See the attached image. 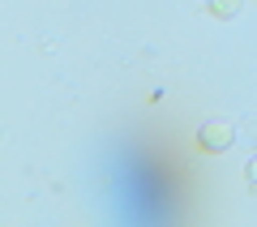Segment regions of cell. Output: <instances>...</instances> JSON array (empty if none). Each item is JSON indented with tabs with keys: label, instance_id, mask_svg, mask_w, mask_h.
I'll return each mask as SVG.
<instances>
[{
	"label": "cell",
	"instance_id": "cell-1",
	"mask_svg": "<svg viewBox=\"0 0 257 227\" xmlns=\"http://www.w3.org/2000/svg\"><path fill=\"white\" fill-rule=\"evenodd\" d=\"M231 137H236V133H231L227 120H210V125L202 129V146H206V150H227Z\"/></svg>",
	"mask_w": 257,
	"mask_h": 227
},
{
	"label": "cell",
	"instance_id": "cell-2",
	"mask_svg": "<svg viewBox=\"0 0 257 227\" xmlns=\"http://www.w3.org/2000/svg\"><path fill=\"white\" fill-rule=\"evenodd\" d=\"M236 9H240V0H210V13H214V18H231Z\"/></svg>",
	"mask_w": 257,
	"mask_h": 227
},
{
	"label": "cell",
	"instance_id": "cell-3",
	"mask_svg": "<svg viewBox=\"0 0 257 227\" xmlns=\"http://www.w3.org/2000/svg\"><path fill=\"white\" fill-rule=\"evenodd\" d=\"M248 184H257V159L248 163Z\"/></svg>",
	"mask_w": 257,
	"mask_h": 227
}]
</instances>
